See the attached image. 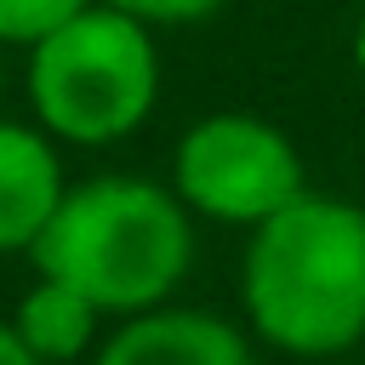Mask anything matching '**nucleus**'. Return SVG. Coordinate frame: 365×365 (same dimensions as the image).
I'll return each instance as SVG.
<instances>
[{
  "label": "nucleus",
  "instance_id": "nucleus-7",
  "mask_svg": "<svg viewBox=\"0 0 365 365\" xmlns=\"http://www.w3.org/2000/svg\"><path fill=\"white\" fill-rule=\"evenodd\" d=\"M97 319H103V314H97L80 291H68V285H57V279H34V285L23 291V302H17V314H11V331L29 342V354H34L40 365H63V359H80V354L91 348Z\"/></svg>",
  "mask_w": 365,
  "mask_h": 365
},
{
  "label": "nucleus",
  "instance_id": "nucleus-3",
  "mask_svg": "<svg viewBox=\"0 0 365 365\" xmlns=\"http://www.w3.org/2000/svg\"><path fill=\"white\" fill-rule=\"evenodd\" d=\"M160 97V51L148 23L91 6L29 51V103L63 143L103 148L131 137Z\"/></svg>",
  "mask_w": 365,
  "mask_h": 365
},
{
  "label": "nucleus",
  "instance_id": "nucleus-9",
  "mask_svg": "<svg viewBox=\"0 0 365 365\" xmlns=\"http://www.w3.org/2000/svg\"><path fill=\"white\" fill-rule=\"evenodd\" d=\"M97 6H114V11H125V17H137V23H200V17H211L222 0H97Z\"/></svg>",
  "mask_w": 365,
  "mask_h": 365
},
{
  "label": "nucleus",
  "instance_id": "nucleus-8",
  "mask_svg": "<svg viewBox=\"0 0 365 365\" xmlns=\"http://www.w3.org/2000/svg\"><path fill=\"white\" fill-rule=\"evenodd\" d=\"M97 0H0V46H40L57 29H68Z\"/></svg>",
  "mask_w": 365,
  "mask_h": 365
},
{
  "label": "nucleus",
  "instance_id": "nucleus-6",
  "mask_svg": "<svg viewBox=\"0 0 365 365\" xmlns=\"http://www.w3.org/2000/svg\"><path fill=\"white\" fill-rule=\"evenodd\" d=\"M68 182L46 131L0 120V251H34Z\"/></svg>",
  "mask_w": 365,
  "mask_h": 365
},
{
  "label": "nucleus",
  "instance_id": "nucleus-1",
  "mask_svg": "<svg viewBox=\"0 0 365 365\" xmlns=\"http://www.w3.org/2000/svg\"><path fill=\"white\" fill-rule=\"evenodd\" d=\"M251 331L285 354H342L365 336V211L297 194L245 245L240 279Z\"/></svg>",
  "mask_w": 365,
  "mask_h": 365
},
{
  "label": "nucleus",
  "instance_id": "nucleus-4",
  "mask_svg": "<svg viewBox=\"0 0 365 365\" xmlns=\"http://www.w3.org/2000/svg\"><path fill=\"white\" fill-rule=\"evenodd\" d=\"M171 182L188 211L245 228H262L274 211L308 194L297 143L257 114H211L188 125L171 160Z\"/></svg>",
  "mask_w": 365,
  "mask_h": 365
},
{
  "label": "nucleus",
  "instance_id": "nucleus-2",
  "mask_svg": "<svg viewBox=\"0 0 365 365\" xmlns=\"http://www.w3.org/2000/svg\"><path fill=\"white\" fill-rule=\"evenodd\" d=\"M29 257L40 279L80 291L97 314H148L182 285L194 228L171 188L143 177H91L63 194Z\"/></svg>",
  "mask_w": 365,
  "mask_h": 365
},
{
  "label": "nucleus",
  "instance_id": "nucleus-5",
  "mask_svg": "<svg viewBox=\"0 0 365 365\" xmlns=\"http://www.w3.org/2000/svg\"><path fill=\"white\" fill-rule=\"evenodd\" d=\"M91 365H257L240 325L200 308H148L131 314Z\"/></svg>",
  "mask_w": 365,
  "mask_h": 365
},
{
  "label": "nucleus",
  "instance_id": "nucleus-11",
  "mask_svg": "<svg viewBox=\"0 0 365 365\" xmlns=\"http://www.w3.org/2000/svg\"><path fill=\"white\" fill-rule=\"evenodd\" d=\"M354 68L365 80V6H359V23H354Z\"/></svg>",
  "mask_w": 365,
  "mask_h": 365
},
{
  "label": "nucleus",
  "instance_id": "nucleus-10",
  "mask_svg": "<svg viewBox=\"0 0 365 365\" xmlns=\"http://www.w3.org/2000/svg\"><path fill=\"white\" fill-rule=\"evenodd\" d=\"M0 365H40V359L29 354V342L11 331V319H0Z\"/></svg>",
  "mask_w": 365,
  "mask_h": 365
}]
</instances>
